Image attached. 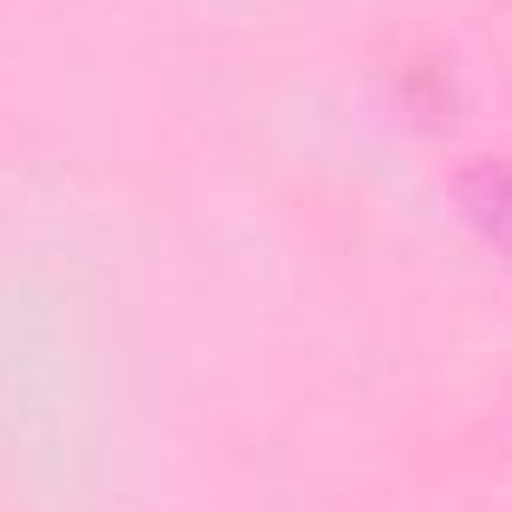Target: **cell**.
Listing matches in <instances>:
<instances>
[{"label": "cell", "mask_w": 512, "mask_h": 512, "mask_svg": "<svg viewBox=\"0 0 512 512\" xmlns=\"http://www.w3.org/2000/svg\"><path fill=\"white\" fill-rule=\"evenodd\" d=\"M471 209H477L501 239H512V173L507 167H483V173H477V185H471Z\"/></svg>", "instance_id": "obj_1"}]
</instances>
